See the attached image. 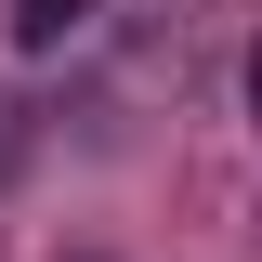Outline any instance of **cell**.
Masks as SVG:
<instances>
[{"label":"cell","instance_id":"6da1fadb","mask_svg":"<svg viewBox=\"0 0 262 262\" xmlns=\"http://www.w3.org/2000/svg\"><path fill=\"white\" fill-rule=\"evenodd\" d=\"M92 13H105V0H13V53H66Z\"/></svg>","mask_w":262,"mask_h":262},{"label":"cell","instance_id":"7a4b0ae2","mask_svg":"<svg viewBox=\"0 0 262 262\" xmlns=\"http://www.w3.org/2000/svg\"><path fill=\"white\" fill-rule=\"evenodd\" d=\"M249 118H262V53H249Z\"/></svg>","mask_w":262,"mask_h":262}]
</instances>
